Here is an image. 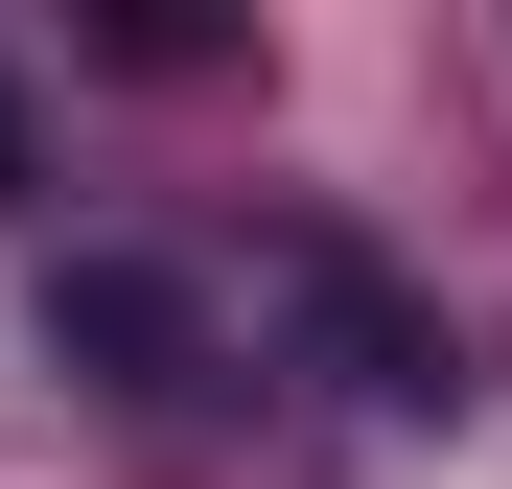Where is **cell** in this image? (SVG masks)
<instances>
[{"label": "cell", "mask_w": 512, "mask_h": 489, "mask_svg": "<svg viewBox=\"0 0 512 489\" xmlns=\"http://www.w3.org/2000/svg\"><path fill=\"white\" fill-rule=\"evenodd\" d=\"M0 187H24V117H0Z\"/></svg>", "instance_id": "cell-1"}]
</instances>
